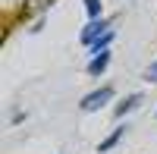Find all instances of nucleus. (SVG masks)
<instances>
[{
  "label": "nucleus",
  "mask_w": 157,
  "mask_h": 154,
  "mask_svg": "<svg viewBox=\"0 0 157 154\" xmlns=\"http://www.w3.org/2000/svg\"><path fill=\"white\" fill-rule=\"evenodd\" d=\"M113 98V88L110 85H104V88H98V91H88L85 98H82V107L85 113H94V110H101V107H107V101Z\"/></svg>",
  "instance_id": "f257e3e1"
},
{
  "label": "nucleus",
  "mask_w": 157,
  "mask_h": 154,
  "mask_svg": "<svg viewBox=\"0 0 157 154\" xmlns=\"http://www.w3.org/2000/svg\"><path fill=\"white\" fill-rule=\"evenodd\" d=\"M104 32H110V19H104V16L101 19H88V25L82 29V44L91 47V41H98Z\"/></svg>",
  "instance_id": "f03ea898"
},
{
  "label": "nucleus",
  "mask_w": 157,
  "mask_h": 154,
  "mask_svg": "<svg viewBox=\"0 0 157 154\" xmlns=\"http://www.w3.org/2000/svg\"><path fill=\"white\" fill-rule=\"evenodd\" d=\"M138 104H141V94H129L126 101H120V104L113 107V117H116V120H123L126 113H129V110H135Z\"/></svg>",
  "instance_id": "7ed1b4c3"
},
{
  "label": "nucleus",
  "mask_w": 157,
  "mask_h": 154,
  "mask_svg": "<svg viewBox=\"0 0 157 154\" xmlns=\"http://www.w3.org/2000/svg\"><path fill=\"white\" fill-rule=\"evenodd\" d=\"M123 135H126V126H116V129H113V132H110V135H107V138H104V142L98 145V151H101V154H104V151H113L116 145L123 142Z\"/></svg>",
  "instance_id": "20e7f679"
},
{
  "label": "nucleus",
  "mask_w": 157,
  "mask_h": 154,
  "mask_svg": "<svg viewBox=\"0 0 157 154\" xmlns=\"http://www.w3.org/2000/svg\"><path fill=\"white\" fill-rule=\"evenodd\" d=\"M107 63H110V50H104V54L91 57V63H88V75H101L104 69H107Z\"/></svg>",
  "instance_id": "39448f33"
},
{
  "label": "nucleus",
  "mask_w": 157,
  "mask_h": 154,
  "mask_svg": "<svg viewBox=\"0 0 157 154\" xmlns=\"http://www.w3.org/2000/svg\"><path fill=\"white\" fill-rule=\"evenodd\" d=\"M110 41H113V29L110 32H104L98 41H91V57H98V54H104V50L110 47Z\"/></svg>",
  "instance_id": "423d86ee"
},
{
  "label": "nucleus",
  "mask_w": 157,
  "mask_h": 154,
  "mask_svg": "<svg viewBox=\"0 0 157 154\" xmlns=\"http://www.w3.org/2000/svg\"><path fill=\"white\" fill-rule=\"evenodd\" d=\"M101 0H85V13H88V19H101Z\"/></svg>",
  "instance_id": "0eeeda50"
},
{
  "label": "nucleus",
  "mask_w": 157,
  "mask_h": 154,
  "mask_svg": "<svg viewBox=\"0 0 157 154\" xmlns=\"http://www.w3.org/2000/svg\"><path fill=\"white\" fill-rule=\"evenodd\" d=\"M50 3H54V0H32V3H29V10H38V13H41V10H47Z\"/></svg>",
  "instance_id": "6e6552de"
},
{
  "label": "nucleus",
  "mask_w": 157,
  "mask_h": 154,
  "mask_svg": "<svg viewBox=\"0 0 157 154\" xmlns=\"http://www.w3.org/2000/svg\"><path fill=\"white\" fill-rule=\"evenodd\" d=\"M145 79H151V82H157V60H154L151 66L145 69Z\"/></svg>",
  "instance_id": "1a4fd4ad"
}]
</instances>
